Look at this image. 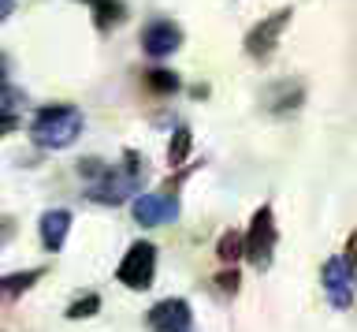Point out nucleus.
<instances>
[{
	"mask_svg": "<svg viewBox=\"0 0 357 332\" xmlns=\"http://www.w3.org/2000/svg\"><path fill=\"white\" fill-rule=\"evenodd\" d=\"M78 131H82V116H78L75 108H67V105H52V108H41L38 113L30 135L45 150H60V146H71Z\"/></svg>",
	"mask_w": 357,
	"mask_h": 332,
	"instance_id": "f257e3e1",
	"label": "nucleus"
},
{
	"mask_svg": "<svg viewBox=\"0 0 357 332\" xmlns=\"http://www.w3.org/2000/svg\"><path fill=\"white\" fill-rule=\"evenodd\" d=\"M153 273H156V250L153 243H134V247L123 254L119 261V280L130 287V291H145L153 284Z\"/></svg>",
	"mask_w": 357,
	"mask_h": 332,
	"instance_id": "f03ea898",
	"label": "nucleus"
},
{
	"mask_svg": "<svg viewBox=\"0 0 357 332\" xmlns=\"http://www.w3.org/2000/svg\"><path fill=\"white\" fill-rule=\"evenodd\" d=\"M272 247H275V220H272V209L261 205L253 213L250 231H245V258L253 265H268L272 261Z\"/></svg>",
	"mask_w": 357,
	"mask_h": 332,
	"instance_id": "7ed1b4c3",
	"label": "nucleus"
},
{
	"mask_svg": "<svg viewBox=\"0 0 357 332\" xmlns=\"http://www.w3.org/2000/svg\"><path fill=\"white\" fill-rule=\"evenodd\" d=\"M290 23V8H279L275 15H268L264 23H257L250 30V38H245V52L250 57H268L275 45H279V30Z\"/></svg>",
	"mask_w": 357,
	"mask_h": 332,
	"instance_id": "20e7f679",
	"label": "nucleus"
},
{
	"mask_svg": "<svg viewBox=\"0 0 357 332\" xmlns=\"http://www.w3.org/2000/svg\"><path fill=\"white\" fill-rule=\"evenodd\" d=\"M149 329L153 332H186L190 329V306L183 298H164L149 310Z\"/></svg>",
	"mask_w": 357,
	"mask_h": 332,
	"instance_id": "39448f33",
	"label": "nucleus"
},
{
	"mask_svg": "<svg viewBox=\"0 0 357 332\" xmlns=\"http://www.w3.org/2000/svg\"><path fill=\"white\" fill-rule=\"evenodd\" d=\"M178 45H183V30H178L175 23H153V27L142 34V49L149 52L153 60L172 57Z\"/></svg>",
	"mask_w": 357,
	"mask_h": 332,
	"instance_id": "423d86ee",
	"label": "nucleus"
},
{
	"mask_svg": "<svg viewBox=\"0 0 357 332\" xmlns=\"http://www.w3.org/2000/svg\"><path fill=\"white\" fill-rule=\"evenodd\" d=\"M134 220L138 224H164V220H175V202H167L164 194H142L134 202Z\"/></svg>",
	"mask_w": 357,
	"mask_h": 332,
	"instance_id": "0eeeda50",
	"label": "nucleus"
},
{
	"mask_svg": "<svg viewBox=\"0 0 357 332\" xmlns=\"http://www.w3.org/2000/svg\"><path fill=\"white\" fill-rule=\"evenodd\" d=\"M67 228H71V213L67 209H52V213L41 217V243L49 250H60L67 239Z\"/></svg>",
	"mask_w": 357,
	"mask_h": 332,
	"instance_id": "6e6552de",
	"label": "nucleus"
},
{
	"mask_svg": "<svg viewBox=\"0 0 357 332\" xmlns=\"http://www.w3.org/2000/svg\"><path fill=\"white\" fill-rule=\"evenodd\" d=\"M127 19V8L119 4V0H93V23L100 30H108V27H116Z\"/></svg>",
	"mask_w": 357,
	"mask_h": 332,
	"instance_id": "1a4fd4ad",
	"label": "nucleus"
},
{
	"mask_svg": "<svg viewBox=\"0 0 357 332\" xmlns=\"http://www.w3.org/2000/svg\"><path fill=\"white\" fill-rule=\"evenodd\" d=\"M216 254L223 261H238L242 254H245V231H238V228H231V231H223L220 236V243H216Z\"/></svg>",
	"mask_w": 357,
	"mask_h": 332,
	"instance_id": "9d476101",
	"label": "nucleus"
},
{
	"mask_svg": "<svg viewBox=\"0 0 357 332\" xmlns=\"http://www.w3.org/2000/svg\"><path fill=\"white\" fill-rule=\"evenodd\" d=\"M342 265H346V261L331 258L328 269H324V284H328V291L335 295V306H346V303H350V291H342Z\"/></svg>",
	"mask_w": 357,
	"mask_h": 332,
	"instance_id": "9b49d317",
	"label": "nucleus"
},
{
	"mask_svg": "<svg viewBox=\"0 0 357 332\" xmlns=\"http://www.w3.org/2000/svg\"><path fill=\"white\" fill-rule=\"evenodd\" d=\"M38 276H41V269H30V273H11V276H4V295L8 298H15L19 291H30L33 284H38Z\"/></svg>",
	"mask_w": 357,
	"mask_h": 332,
	"instance_id": "f8f14e48",
	"label": "nucleus"
},
{
	"mask_svg": "<svg viewBox=\"0 0 357 332\" xmlns=\"http://www.w3.org/2000/svg\"><path fill=\"white\" fill-rule=\"evenodd\" d=\"M186 157H190V131L178 127L175 135H172V142H167V161H172V164H183Z\"/></svg>",
	"mask_w": 357,
	"mask_h": 332,
	"instance_id": "ddd939ff",
	"label": "nucleus"
},
{
	"mask_svg": "<svg viewBox=\"0 0 357 332\" xmlns=\"http://www.w3.org/2000/svg\"><path fill=\"white\" fill-rule=\"evenodd\" d=\"M145 82H149L156 94H172V90H178V75H175V71H164V68H153L149 75H145Z\"/></svg>",
	"mask_w": 357,
	"mask_h": 332,
	"instance_id": "4468645a",
	"label": "nucleus"
},
{
	"mask_svg": "<svg viewBox=\"0 0 357 332\" xmlns=\"http://www.w3.org/2000/svg\"><path fill=\"white\" fill-rule=\"evenodd\" d=\"M97 310H100V298L97 295H86V298H78V303L75 306H67V317H93L97 314Z\"/></svg>",
	"mask_w": 357,
	"mask_h": 332,
	"instance_id": "2eb2a0df",
	"label": "nucleus"
},
{
	"mask_svg": "<svg viewBox=\"0 0 357 332\" xmlns=\"http://www.w3.org/2000/svg\"><path fill=\"white\" fill-rule=\"evenodd\" d=\"M346 269L357 276V231L350 236V247H346Z\"/></svg>",
	"mask_w": 357,
	"mask_h": 332,
	"instance_id": "dca6fc26",
	"label": "nucleus"
},
{
	"mask_svg": "<svg viewBox=\"0 0 357 332\" xmlns=\"http://www.w3.org/2000/svg\"><path fill=\"white\" fill-rule=\"evenodd\" d=\"M220 287H223V291H238V273H234V269H223Z\"/></svg>",
	"mask_w": 357,
	"mask_h": 332,
	"instance_id": "f3484780",
	"label": "nucleus"
}]
</instances>
